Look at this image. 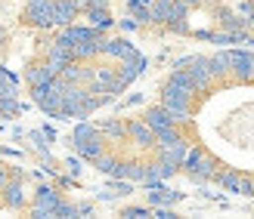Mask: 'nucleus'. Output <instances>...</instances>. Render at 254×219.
I'll return each instance as SVG.
<instances>
[{
  "instance_id": "2",
  "label": "nucleus",
  "mask_w": 254,
  "mask_h": 219,
  "mask_svg": "<svg viewBox=\"0 0 254 219\" xmlns=\"http://www.w3.org/2000/svg\"><path fill=\"white\" fill-rule=\"evenodd\" d=\"M19 111V102H16V84L12 77L0 68V114H12Z\"/></svg>"
},
{
  "instance_id": "1",
  "label": "nucleus",
  "mask_w": 254,
  "mask_h": 219,
  "mask_svg": "<svg viewBox=\"0 0 254 219\" xmlns=\"http://www.w3.org/2000/svg\"><path fill=\"white\" fill-rule=\"evenodd\" d=\"M103 53V28H65L25 71L31 99L53 118H90L146 68V59L139 53L130 59H112L109 65L96 68V59Z\"/></svg>"
}]
</instances>
